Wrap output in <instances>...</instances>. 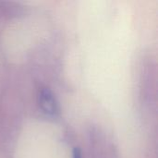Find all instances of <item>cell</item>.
Masks as SVG:
<instances>
[{"label": "cell", "instance_id": "2", "mask_svg": "<svg viewBox=\"0 0 158 158\" xmlns=\"http://www.w3.org/2000/svg\"><path fill=\"white\" fill-rule=\"evenodd\" d=\"M73 158H82L81 151L77 148L74 149V151H73Z\"/></svg>", "mask_w": 158, "mask_h": 158}, {"label": "cell", "instance_id": "1", "mask_svg": "<svg viewBox=\"0 0 158 158\" xmlns=\"http://www.w3.org/2000/svg\"><path fill=\"white\" fill-rule=\"evenodd\" d=\"M38 102L41 109L48 116L58 114V104L53 92L48 88H42L38 93Z\"/></svg>", "mask_w": 158, "mask_h": 158}]
</instances>
